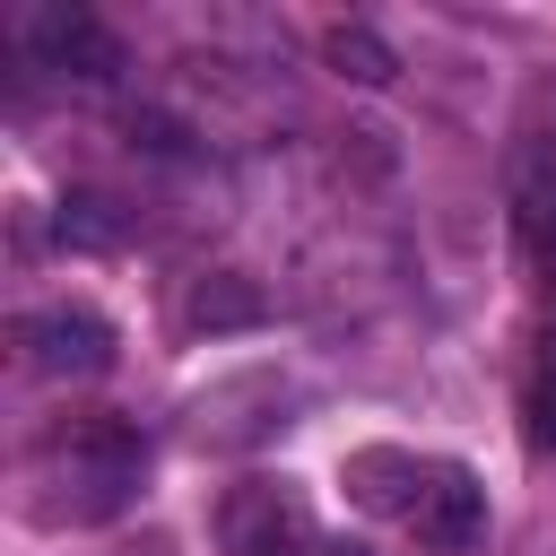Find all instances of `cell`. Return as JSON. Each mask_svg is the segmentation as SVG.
Wrapping results in <instances>:
<instances>
[{"instance_id":"13","label":"cell","mask_w":556,"mask_h":556,"mask_svg":"<svg viewBox=\"0 0 556 556\" xmlns=\"http://www.w3.org/2000/svg\"><path fill=\"white\" fill-rule=\"evenodd\" d=\"M321 556H365V547H321Z\"/></svg>"},{"instance_id":"8","label":"cell","mask_w":556,"mask_h":556,"mask_svg":"<svg viewBox=\"0 0 556 556\" xmlns=\"http://www.w3.org/2000/svg\"><path fill=\"white\" fill-rule=\"evenodd\" d=\"M321 52H330V70H339V78H356V87H382V78L400 70V61H391V43H382L374 26H330V43H321Z\"/></svg>"},{"instance_id":"14","label":"cell","mask_w":556,"mask_h":556,"mask_svg":"<svg viewBox=\"0 0 556 556\" xmlns=\"http://www.w3.org/2000/svg\"><path fill=\"white\" fill-rule=\"evenodd\" d=\"M547 130H556V96H547Z\"/></svg>"},{"instance_id":"7","label":"cell","mask_w":556,"mask_h":556,"mask_svg":"<svg viewBox=\"0 0 556 556\" xmlns=\"http://www.w3.org/2000/svg\"><path fill=\"white\" fill-rule=\"evenodd\" d=\"M130 235V217L104 200V191H70L61 200V243H78V252H113Z\"/></svg>"},{"instance_id":"10","label":"cell","mask_w":556,"mask_h":556,"mask_svg":"<svg viewBox=\"0 0 556 556\" xmlns=\"http://www.w3.org/2000/svg\"><path fill=\"white\" fill-rule=\"evenodd\" d=\"M521 417H530V443H547V452H556V330H539V348H530Z\"/></svg>"},{"instance_id":"12","label":"cell","mask_w":556,"mask_h":556,"mask_svg":"<svg viewBox=\"0 0 556 556\" xmlns=\"http://www.w3.org/2000/svg\"><path fill=\"white\" fill-rule=\"evenodd\" d=\"M130 148H156V156H182L191 139H182V122H165V113H130Z\"/></svg>"},{"instance_id":"3","label":"cell","mask_w":556,"mask_h":556,"mask_svg":"<svg viewBox=\"0 0 556 556\" xmlns=\"http://www.w3.org/2000/svg\"><path fill=\"white\" fill-rule=\"evenodd\" d=\"M217 539H226V556H321L304 504H295L287 486H269V478H243V486L217 504Z\"/></svg>"},{"instance_id":"2","label":"cell","mask_w":556,"mask_h":556,"mask_svg":"<svg viewBox=\"0 0 556 556\" xmlns=\"http://www.w3.org/2000/svg\"><path fill=\"white\" fill-rule=\"evenodd\" d=\"M17 356L52 382H87V374L113 365V321L96 304H43V313L17 321Z\"/></svg>"},{"instance_id":"1","label":"cell","mask_w":556,"mask_h":556,"mask_svg":"<svg viewBox=\"0 0 556 556\" xmlns=\"http://www.w3.org/2000/svg\"><path fill=\"white\" fill-rule=\"evenodd\" d=\"M139 460H148V443H139L130 417H70V426H52L43 452H35L43 486H70V495L52 504V521H61V513H70V521L122 513L130 486H139Z\"/></svg>"},{"instance_id":"4","label":"cell","mask_w":556,"mask_h":556,"mask_svg":"<svg viewBox=\"0 0 556 556\" xmlns=\"http://www.w3.org/2000/svg\"><path fill=\"white\" fill-rule=\"evenodd\" d=\"M26 52H35L43 70H61V78H87V87H104V78L130 70L122 35H113L96 9H35V17H26Z\"/></svg>"},{"instance_id":"9","label":"cell","mask_w":556,"mask_h":556,"mask_svg":"<svg viewBox=\"0 0 556 556\" xmlns=\"http://www.w3.org/2000/svg\"><path fill=\"white\" fill-rule=\"evenodd\" d=\"M191 330H235V321H261V295L252 287H235V269H217V278H200L191 287Z\"/></svg>"},{"instance_id":"6","label":"cell","mask_w":556,"mask_h":556,"mask_svg":"<svg viewBox=\"0 0 556 556\" xmlns=\"http://www.w3.org/2000/svg\"><path fill=\"white\" fill-rule=\"evenodd\" d=\"M426 469H434V460L374 443V452H348V495H356V504H374V513H400V521H408V504H417Z\"/></svg>"},{"instance_id":"5","label":"cell","mask_w":556,"mask_h":556,"mask_svg":"<svg viewBox=\"0 0 556 556\" xmlns=\"http://www.w3.org/2000/svg\"><path fill=\"white\" fill-rule=\"evenodd\" d=\"M408 539H417L426 556H469V547L486 539V486H478L460 460H434L426 486H417V504H408Z\"/></svg>"},{"instance_id":"11","label":"cell","mask_w":556,"mask_h":556,"mask_svg":"<svg viewBox=\"0 0 556 556\" xmlns=\"http://www.w3.org/2000/svg\"><path fill=\"white\" fill-rule=\"evenodd\" d=\"M513 226H521V243H530V261H539V269L556 278V200L521 182V200H513Z\"/></svg>"}]
</instances>
